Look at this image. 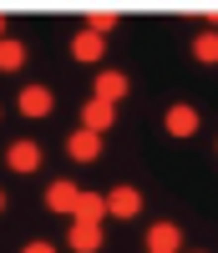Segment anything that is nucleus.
Masks as SVG:
<instances>
[{"label": "nucleus", "mask_w": 218, "mask_h": 253, "mask_svg": "<svg viewBox=\"0 0 218 253\" xmlns=\"http://www.w3.org/2000/svg\"><path fill=\"white\" fill-rule=\"evenodd\" d=\"M66 152H71L76 162H97V157H102V137H97V132H86V126H81V132H76V137L66 142Z\"/></svg>", "instance_id": "0eeeda50"}, {"label": "nucleus", "mask_w": 218, "mask_h": 253, "mask_svg": "<svg viewBox=\"0 0 218 253\" xmlns=\"http://www.w3.org/2000/svg\"><path fill=\"white\" fill-rule=\"evenodd\" d=\"M107 213H112V218H137L142 213V193H137V187H117V193L107 198Z\"/></svg>", "instance_id": "7ed1b4c3"}, {"label": "nucleus", "mask_w": 218, "mask_h": 253, "mask_svg": "<svg viewBox=\"0 0 218 253\" xmlns=\"http://www.w3.org/2000/svg\"><path fill=\"white\" fill-rule=\"evenodd\" d=\"M167 132L172 137H193V132H198V112H193V107H183V101H178V107H167Z\"/></svg>", "instance_id": "423d86ee"}, {"label": "nucleus", "mask_w": 218, "mask_h": 253, "mask_svg": "<svg viewBox=\"0 0 218 253\" xmlns=\"http://www.w3.org/2000/svg\"><path fill=\"white\" fill-rule=\"evenodd\" d=\"M5 162L15 167V172H36V167H41V147L36 142H15L10 152H5Z\"/></svg>", "instance_id": "1a4fd4ad"}, {"label": "nucleus", "mask_w": 218, "mask_h": 253, "mask_svg": "<svg viewBox=\"0 0 218 253\" xmlns=\"http://www.w3.org/2000/svg\"><path fill=\"white\" fill-rule=\"evenodd\" d=\"M0 213H5V193H0Z\"/></svg>", "instance_id": "a211bd4d"}, {"label": "nucleus", "mask_w": 218, "mask_h": 253, "mask_svg": "<svg viewBox=\"0 0 218 253\" xmlns=\"http://www.w3.org/2000/svg\"><path fill=\"white\" fill-rule=\"evenodd\" d=\"M112 122H117V107H107V101H97V96L81 107V126H86V132H97V137H102Z\"/></svg>", "instance_id": "f257e3e1"}, {"label": "nucleus", "mask_w": 218, "mask_h": 253, "mask_svg": "<svg viewBox=\"0 0 218 253\" xmlns=\"http://www.w3.org/2000/svg\"><path fill=\"white\" fill-rule=\"evenodd\" d=\"M178 243H183L178 223H152V228H147V248H152V253H178Z\"/></svg>", "instance_id": "20e7f679"}, {"label": "nucleus", "mask_w": 218, "mask_h": 253, "mask_svg": "<svg viewBox=\"0 0 218 253\" xmlns=\"http://www.w3.org/2000/svg\"><path fill=\"white\" fill-rule=\"evenodd\" d=\"M193 56H198L203 66H218V31H203L198 41H193Z\"/></svg>", "instance_id": "ddd939ff"}, {"label": "nucleus", "mask_w": 218, "mask_h": 253, "mask_svg": "<svg viewBox=\"0 0 218 253\" xmlns=\"http://www.w3.org/2000/svg\"><path fill=\"white\" fill-rule=\"evenodd\" d=\"M71 56H76V61H86V66H97V61L107 56V41H102L97 31H81V36L71 41Z\"/></svg>", "instance_id": "39448f33"}, {"label": "nucleus", "mask_w": 218, "mask_h": 253, "mask_svg": "<svg viewBox=\"0 0 218 253\" xmlns=\"http://www.w3.org/2000/svg\"><path fill=\"white\" fill-rule=\"evenodd\" d=\"M0 41H5V15H0Z\"/></svg>", "instance_id": "f3484780"}, {"label": "nucleus", "mask_w": 218, "mask_h": 253, "mask_svg": "<svg viewBox=\"0 0 218 253\" xmlns=\"http://www.w3.org/2000/svg\"><path fill=\"white\" fill-rule=\"evenodd\" d=\"M26 253H56L51 243H26Z\"/></svg>", "instance_id": "dca6fc26"}, {"label": "nucleus", "mask_w": 218, "mask_h": 253, "mask_svg": "<svg viewBox=\"0 0 218 253\" xmlns=\"http://www.w3.org/2000/svg\"><path fill=\"white\" fill-rule=\"evenodd\" d=\"M92 96L107 101V107H117V101L127 96V76H122V71H102V76H97V86H92Z\"/></svg>", "instance_id": "f03ea898"}, {"label": "nucleus", "mask_w": 218, "mask_h": 253, "mask_svg": "<svg viewBox=\"0 0 218 253\" xmlns=\"http://www.w3.org/2000/svg\"><path fill=\"white\" fill-rule=\"evenodd\" d=\"M102 213H107V198H97V193H81L76 198V223H102Z\"/></svg>", "instance_id": "f8f14e48"}, {"label": "nucleus", "mask_w": 218, "mask_h": 253, "mask_svg": "<svg viewBox=\"0 0 218 253\" xmlns=\"http://www.w3.org/2000/svg\"><path fill=\"white\" fill-rule=\"evenodd\" d=\"M71 248L76 253H97L102 248V223H71Z\"/></svg>", "instance_id": "9d476101"}, {"label": "nucleus", "mask_w": 218, "mask_h": 253, "mask_svg": "<svg viewBox=\"0 0 218 253\" xmlns=\"http://www.w3.org/2000/svg\"><path fill=\"white\" fill-rule=\"evenodd\" d=\"M26 66V46L20 41H0V71H20Z\"/></svg>", "instance_id": "4468645a"}, {"label": "nucleus", "mask_w": 218, "mask_h": 253, "mask_svg": "<svg viewBox=\"0 0 218 253\" xmlns=\"http://www.w3.org/2000/svg\"><path fill=\"white\" fill-rule=\"evenodd\" d=\"M117 26V10H107V5H97V10H86V31H97V36H107Z\"/></svg>", "instance_id": "2eb2a0df"}, {"label": "nucleus", "mask_w": 218, "mask_h": 253, "mask_svg": "<svg viewBox=\"0 0 218 253\" xmlns=\"http://www.w3.org/2000/svg\"><path fill=\"white\" fill-rule=\"evenodd\" d=\"M15 107L26 112V117H46V112H51V91H46V86H26Z\"/></svg>", "instance_id": "9b49d317"}, {"label": "nucleus", "mask_w": 218, "mask_h": 253, "mask_svg": "<svg viewBox=\"0 0 218 253\" xmlns=\"http://www.w3.org/2000/svg\"><path fill=\"white\" fill-rule=\"evenodd\" d=\"M76 198L81 193H76L71 182H51L46 187V208H51V213H76Z\"/></svg>", "instance_id": "6e6552de"}]
</instances>
